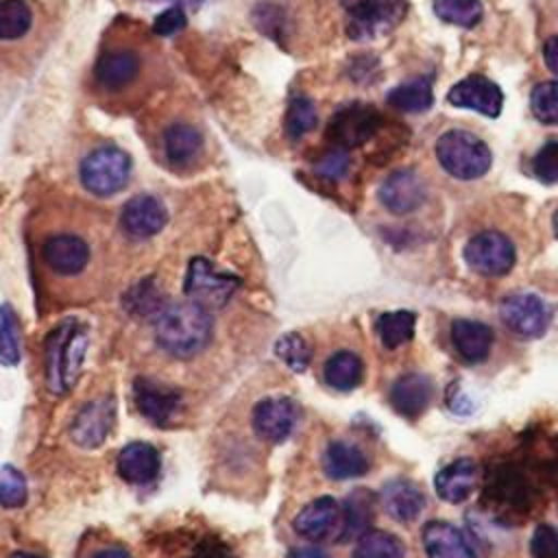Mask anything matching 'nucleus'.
<instances>
[{
	"label": "nucleus",
	"mask_w": 558,
	"mask_h": 558,
	"mask_svg": "<svg viewBox=\"0 0 558 558\" xmlns=\"http://www.w3.org/2000/svg\"><path fill=\"white\" fill-rule=\"evenodd\" d=\"M318 122L316 105L307 96H292L286 111V133L290 140H299L314 131Z\"/></svg>",
	"instance_id": "nucleus-36"
},
{
	"label": "nucleus",
	"mask_w": 558,
	"mask_h": 558,
	"mask_svg": "<svg viewBox=\"0 0 558 558\" xmlns=\"http://www.w3.org/2000/svg\"><path fill=\"white\" fill-rule=\"evenodd\" d=\"M118 473L124 482L129 484H148L157 477L159 466H161V458L159 451L142 440L129 442L126 447H122V451L118 453Z\"/></svg>",
	"instance_id": "nucleus-23"
},
{
	"label": "nucleus",
	"mask_w": 558,
	"mask_h": 558,
	"mask_svg": "<svg viewBox=\"0 0 558 558\" xmlns=\"http://www.w3.org/2000/svg\"><path fill=\"white\" fill-rule=\"evenodd\" d=\"M11 558H44V556H37V554H28V551H15V554H11Z\"/></svg>",
	"instance_id": "nucleus-50"
},
{
	"label": "nucleus",
	"mask_w": 558,
	"mask_h": 558,
	"mask_svg": "<svg viewBox=\"0 0 558 558\" xmlns=\"http://www.w3.org/2000/svg\"><path fill=\"white\" fill-rule=\"evenodd\" d=\"M288 558H329V554L325 549H320V547L303 545V547H294Z\"/></svg>",
	"instance_id": "nucleus-48"
},
{
	"label": "nucleus",
	"mask_w": 558,
	"mask_h": 558,
	"mask_svg": "<svg viewBox=\"0 0 558 558\" xmlns=\"http://www.w3.org/2000/svg\"><path fill=\"white\" fill-rule=\"evenodd\" d=\"M314 170L325 179H342L349 170V153L342 148H331L325 157L314 166Z\"/></svg>",
	"instance_id": "nucleus-44"
},
{
	"label": "nucleus",
	"mask_w": 558,
	"mask_h": 558,
	"mask_svg": "<svg viewBox=\"0 0 558 558\" xmlns=\"http://www.w3.org/2000/svg\"><path fill=\"white\" fill-rule=\"evenodd\" d=\"M388 105L395 107L397 111L405 113H423L432 107L434 102V89H432V78L427 76H414L410 81L399 83L392 87L386 96Z\"/></svg>",
	"instance_id": "nucleus-31"
},
{
	"label": "nucleus",
	"mask_w": 558,
	"mask_h": 558,
	"mask_svg": "<svg viewBox=\"0 0 558 558\" xmlns=\"http://www.w3.org/2000/svg\"><path fill=\"white\" fill-rule=\"evenodd\" d=\"M20 362V325L11 305H0V364L15 366Z\"/></svg>",
	"instance_id": "nucleus-38"
},
{
	"label": "nucleus",
	"mask_w": 558,
	"mask_h": 558,
	"mask_svg": "<svg viewBox=\"0 0 558 558\" xmlns=\"http://www.w3.org/2000/svg\"><path fill=\"white\" fill-rule=\"evenodd\" d=\"M384 510L401 523L414 521L425 508L423 490L410 480H390L381 486L379 493Z\"/></svg>",
	"instance_id": "nucleus-24"
},
{
	"label": "nucleus",
	"mask_w": 558,
	"mask_h": 558,
	"mask_svg": "<svg viewBox=\"0 0 558 558\" xmlns=\"http://www.w3.org/2000/svg\"><path fill=\"white\" fill-rule=\"evenodd\" d=\"M499 316L519 338H538L551 323V307L536 294L517 292L501 301Z\"/></svg>",
	"instance_id": "nucleus-12"
},
{
	"label": "nucleus",
	"mask_w": 558,
	"mask_h": 558,
	"mask_svg": "<svg viewBox=\"0 0 558 558\" xmlns=\"http://www.w3.org/2000/svg\"><path fill=\"white\" fill-rule=\"evenodd\" d=\"M530 109L543 124H558V81L534 85L530 94Z\"/></svg>",
	"instance_id": "nucleus-39"
},
{
	"label": "nucleus",
	"mask_w": 558,
	"mask_h": 558,
	"mask_svg": "<svg viewBox=\"0 0 558 558\" xmlns=\"http://www.w3.org/2000/svg\"><path fill=\"white\" fill-rule=\"evenodd\" d=\"M449 105L460 107V109H471L480 116L486 118H497L504 109V92L501 87L482 76V74H469L462 81H458L449 94H447Z\"/></svg>",
	"instance_id": "nucleus-15"
},
{
	"label": "nucleus",
	"mask_w": 558,
	"mask_h": 558,
	"mask_svg": "<svg viewBox=\"0 0 558 558\" xmlns=\"http://www.w3.org/2000/svg\"><path fill=\"white\" fill-rule=\"evenodd\" d=\"M551 222H554V233H556V238H558V209L554 211V218H551Z\"/></svg>",
	"instance_id": "nucleus-51"
},
{
	"label": "nucleus",
	"mask_w": 558,
	"mask_h": 558,
	"mask_svg": "<svg viewBox=\"0 0 558 558\" xmlns=\"http://www.w3.org/2000/svg\"><path fill=\"white\" fill-rule=\"evenodd\" d=\"M92 558H131V554L120 547H107L102 551H96Z\"/></svg>",
	"instance_id": "nucleus-49"
},
{
	"label": "nucleus",
	"mask_w": 558,
	"mask_h": 558,
	"mask_svg": "<svg viewBox=\"0 0 558 558\" xmlns=\"http://www.w3.org/2000/svg\"><path fill=\"white\" fill-rule=\"evenodd\" d=\"M340 2H342V4H344V7H347V9H349V7H351V4H355V2H357V0H340Z\"/></svg>",
	"instance_id": "nucleus-52"
},
{
	"label": "nucleus",
	"mask_w": 558,
	"mask_h": 558,
	"mask_svg": "<svg viewBox=\"0 0 558 558\" xmlns=\"http://www.w3.org/2000/svg\"><path fill=\"white\" fill-rule=\"evenodd\" d=\"M203 148V137L198 129L185 122H177L166 129L163 133V153L172 168L190 166L198 159Z\"/></svg>",
	"instance_id": "nucleus-28"
},
{
	"label": "nucleus",
	"mask_w": 558,
	"mask_h": 558,
	"mask_svg": "<svg viewBox=\"0 0 558 558\" xmlns=\"http://www.w3.org/2000/svg\"><path fill=\"white\" fill-rule=\"evenodd\" d=\"M466 266L484 277H504L517 262L514 244L499 231H482L464 244Z\"/></svg>",
	"instance_id": "nucleus-10"
},
{
	"label": "nucleus",
	"mask_w": 558,
	"mask_h": 558,
	"mask_svg": "<svg viewBox=\"0 0 558 558\" xmlns=\"http://www.w3.org/2000/svg\"><path fill=\"white\" fill-rule=\"evenodd\" d=\"M532 558H558V530L549 523H538L530 541Z\"/></svg>",
	"instance_id": "nucleus-42"
},
{
	"label": "nucleus",
	"mask_w": 558,
	"mask_h": 558,
	"mask_svg": "<svg viewBox=\"0 0 558 558\" xmlns=\"http://www.w3.org/2000/svg\"><path fill=\"white\" fill-rule=\"evenodd\" d=\"M87 351L85 327L68 318L59 323L44 342V371L46 386L54 395H65L78 379L83 357Z\"/></svg>",
	"instance_id": "nucleus-3"
},
{
	"label": "nucleus",
	"mask_w": 558,
	"mask_h": 558,
	"mask_svg": "<svg viewBox=\"0 0 558 558\" xmlns=\"http://www.w3.org/2000/svg\"><path fill=\"white\" fill-rule=\"evenodd\" d=\"M434 150L442 170L462 181L484 177L493 163V153L488 144L464 129L445 131L436 140Z\"/></svg>",
	"instance_id": "nucleus-5"
},
{
	"label": "nucleus",
	"mask_w": 558,
	"mask_h": 558,
	"mask_svg": "<svg viewBox=\"0 0 558 558\" xmlns=\"http://www.w3.org/2000/svg\"><path fill=\"white\" fill-rule=\"evenodd\" d=\"M39 257L44 268L54 279H83L94 268V242L74 229L52 231L41 240Z\"/></svg>",
	"instance_id": "nucleus-4"
},
{
	"label": "nucleus",
	"mask_w": 558,
	"mask_h": 558,
	"mask_svg": "<svg viewBox=\"0 0 558 558\" xmlns=\"http://www.w3.org/2000/svg\"><path fill=\"white\" fill-rule=\"evenodd\" d=\"M211 329L209 312L192 301L168 305L155 320L157 344L179 360L201 353L211 340Z\"/></svg>",
	"instance_id": "nucleus-1"
},
{
	"label": "nucleus",
	"mask_w": 558,
	"mask_h": 558,
	"mask_svg": "<svg viewBox=\"0 0 558 558\" xmlns=\"http://www.w3.org/2000/svg\"><path fill=\"white\" fill-rule=\"evenodd\" d=\"M381 126V116L371 105H349L338 109L327 124V140L333 148H357L366 144Z\"/></svg>",
	"instance_id": "nucleus-11"
},
{
	"label": "nucleus",
	"mask_w": 558,
	"mask_h": 558,
	"mask_svg": "<svg viewBox=\"0 0 558 558\" xmlns=\"http://www.w3.org/2000/svg\"><path fill=\"white\" fill-rule=\"evenodd\" d=\"M451 344L464 362L480 364L490 353L493 329L486 323H480V320L456 318L451 323Z\"/></svg>",
	"instance_id": "nucleus-22"
},
{
	"label": "nucleus",
	"mask_w": 558,
	"mask_h": 558,
	"mask_svg": "<svg viewBox=\"0 0 558 558\" xmlns=\"http://www.w3.org/2000/svg\"><path fill=\"white\" fill-rule=\"evenodd\" d=\"M187 558H238L235 551L218 538L203 541Z\"/></svg>",
	"instance_id": "nucleus-45"
},
{
	"label": "nucleus",
	"mask_w": 558,
	"mask_h": 558,
	"mask_svg": "<svg viewBox=\"0 0 558 558\" xmlns=\"http://www.w3.org/2000/svg\"><path fill=\"white\" fill-rule=\"evenodd\" d=\"M432 397L434 384L427 375L421 373H405L397 377L390 388V403L405 418L421 416L427 410Z\"/></svg>",
	"instance_id": "nucleus-20"
},
{
	"label": "nucleus",
	"mask_w": 558,
	"mask_h": 558,
	"mask_svg": "<svg viewBox=\"0 0 558 558\" xmlns=\"http://www.w3.org/2000/svg\"><path fill=\"white\" fill-rule=\"evenodd\" d=\"M421 538L427 558H475L464 534L449 521H427Z\"/></svg>",
	"instance_id": "nucleus-21"
},
{
	"label": "nucleus",
	"mask_w": 558,
	"mask_h": 558,
	"mask_svg": "<svg viewBox=\"0 0 558 558\" xmlns=\"http://www.w3.org/2000/svg\"><path fill=\"white\" fill-rule=\"evenodd\" d=\"M347 33L355 41H368L395 31L408 13L405 0H357L349 9Z\"/></svg>",
	"instance_id": "nucleus-9"
},
{
	"label": "nucleus",
	"mask_w": 558,
	"mask_h": 558,
	"mask_svg": "<svg viewBox=\"0 0 558 558\" xmlns=\"http://www.w3.org/2000/svg\"><path fill=\"white\" fill-rule=\"evenodd\" d=\"M342 508V523H340V534L338 543H349L360 536H364L373 523L375 514V495L366 488H355L353 493L347 495Z\"/></svg>",
	"instance_id": "nucleus-27"
},
{
	"label": "nucleus",
	"mask_w": 558,
	"mask_h": 558,
	"mask_svg": "<svg viewBox=\"0 0 558 558\" xmlns=\"http://www.w3.org/2000/svg\"><path fill=\"white\" fill-rule=\"evenodd\" d=\"M185 22H187V17H185L183 7L172 4L153 20V33L161 35V37H170V35L179 33L185 26Z\"/></svg>",
	"instance_id": "nucleus-43"
},
{
	"label": "nucleus",
	"mask_w": 558,
	"mask_h": 558,
	"mask_svg": "<svg viewBox=\"0 0 558 558\" xmlns=\"http://www.w3.org/2000/svg\"><path fill=\"white\" fill-rule=\"evenodd\" d=\"M275 353L279 355V360L294 373H303L310 362H312V347L310 342L296 333V331H290V333H283L277 342H275Z\"/></svg>",
	"instance_id": "nucleus-37"
},
{
	"label": "nucleus",
	"mask_w": 558,
	"mask_h": 558,
	"mask_svg": "<svg viewBox=\"0 0 558 558\" xmlns=\"http://www.w3.org/2000/svg\"><path fill=\"white\" fill-rule=\"evenodd\" d=\"M299 405L290 397H264L255 403L251 414L253 432L266 442H281L286 440L296 421H299Z\"/></svg>",
	"instance_id": "nucleus-13"
},
{
	"label": "nucleus",
	"mask_w": 558,
	"mask_h": 558,
	"mask_svg": "<svg viewBox=\"0 0 558 558\" xmlns=\"http://www.w3.org/2000/svg\"><path fill=\"white\" fill-rule=\"evenodd\" d=\"M342 523V508L333 497H318L303 506L292 521L299 536L310 541L338 538Z\"/></svg>",
	"instance_id": "nucleus-18"
},
{
	"label": "nucleus",
	"mask_w": 558,
	"mask_h": 558,
	"mask_svg": "<svg viewBox=\"0 0 558 558\" xmlns=\"http://www.w3.org/2000/svg\"><path fill=\"white\" fill-rule=\"evenodd\" d=\"M543 61L549 72L558 74V35H551L543 44Z\"/></svg>",
	"instance_id": "nucleus-47"
},
{
	"label": "nucleus",
	"mask_w": 558,
	"mask_h": 558,
	"mask_svg": "<svg viewBox=\"0 0 558 558\" xmlns=\"http://www.w3.org/2000/svg\"><path fill=\"white\" fill-rule=\"evenodd\" d=\"M405 547L399 536L386 530H368L357 538L353 558H403Z\"/></svg>",
	"instance_id": "nucleus-33"
},
{
	"label": "nucleus",
	"mask_w": 558,
	"mask_h": 558,
	"mask_svg": "<svg viewBox=\"0 0 558 558\" xmlns=\"http://www.w3.org/2000/svg\"><path fill=\"white\" fill-rule=\"evenodd\" d=\"M166 222L168 211L155 196H135L122 207L120 214V227L133 240H148L157 235Z\"/></svg>",
	"instance_id": "nucleus-19"
},
{
	"label": "nucleus",
	"mask_w": 558,
	"mask_h": 558,
	"mask_svg": "<svg viewBox=\"0 0 558 558\" xmlns=\"http://www.w3.org/2000/svg\"><path fill=\"white\" fill-rule=\"evenodd\" d=\"M449 408L453 414H460V416H466L473 412V403L471 399L460 390V386H451L449 388Z\"/></svg>",
	"instance_id": "nucleus-46"
},
{
	"label": "nucleus",
	"mask_w": 558,
	"mask_h": 558,
	"mask_svg": "<svg viewBox=\"0 0 558 558\" xmlns=\"http://www.w3.org/2000/svg\"><path fill=\"white\" fill-rule=\"evenodd\" d=\"M414 327H416V314L410 310L386 312L375 323L377 336L386 349H397L410 342L414 336Z\"/></svg>",
	"instance_id": "nucleus-32"
},
{
	"label": "nucleus",
	"mask_w": 558,
	"mask_h": 558,
	"mask_svg": "<svg viewBox=\"0 0 558 558\" xmlns=\"http://www.w3.org/2000/svg\"><path fill=\"white\" fill-rule=\"evenodd\" d=\"M116 423V399L100 397L87 401L74 416L70 425L72 440L83 449L100 447L111 434Z\"/></svg>",
	"instance_id": "nucleus-14"
},
{
	"label": "nucleus",
	"mask_w": 558,
	"mask_h": 558,
	"mask_svg": "<svg viewBox=\"0 0 558 558\" xmlns=\"http://www.w3.org/2000/svg\"><path fill=\"white\" fill-rule=\"evenodd\" d=\"M364 377V364L362 357L353 351H336L327 357L323 366V379L329 388L347 392L362 384Z\"/></svg>",
	"instance_id": "nucleus-29"
},
{
	"label": "nucleus",
	"mask_w": 558,
	"mask_h": 558,
	"mask_svg": "<svg viewBox=\"0 0 558 558\" xmlns=\"http://www.w3.org/2000/svg\"><path fill=\"white\" fill-rule=\"evenodd\" d=\"M366 453L347 440H331L323 453V471L331 480H353L368 471Z\"/></svg>",
	"instance_id": "nucleus-26"
},
{
	"label": "nucleus",
	"mask_w": 558,
	"mask_h": 558,
	"mask_svg": "<svg viewBox=\"0 0 558 558\" xmlns=\"http://www.w3.org/2000/svg\"><path fill=\"white\" fill-rule=\"evenodd\" d=\"M26 497H28L26 477L15 466L4 464L0 469V506L20 508L26 504Z\"/></svg>",
	"instance_id": "nucleus-40"
},
{
	"label": "nucleus",
	"mask_w": 558,
	"mask_h": 558,
	"mask_svg": "<svg viewBox=\"0 0 558 558\" xmlns=\"http://www.w3.org/2000/svg\"><path fill=\"white\" fill-rule=\"evenodd\" d=\"M148 70V50L137 44H105L96 57L92 78L102 96H137Z\"/></svg>",
	"instance_id": "nucleus-2"
},
{
	"label": "nucleus",
	"mask_w": 558,
	"mask_h": 558,
	"mask_svg": "<svg viewBox=\"0 0 558 558\" xmlns=\"http://www.w3.org/2000/svg\"><path fill=\"white\" fill-rule=\"evenodd\" d=\"M538 486L530 471H523L519 462H506L486 473V493L488 504L506 514L525 512L534 506Z\"/></svg>",
	"instance_id": "nucleus-6"
},
{
	"label": "nucleus",
	"mask_w": 558,
	"mask_h": 558,
	"mask_svg": "<svg viewBox=\"0 0 558 558\" xmlns=\"http://www.w3.org/2000/svg\"><path fill=\"white\" fill-rule=\"evenodd\" d=\"M475 480L477 464L471 458H458L434 475V488L440 499L449 504H460L473 493Z\"/></svg>",
	"instance_id": "nucleus-25"
},
{
	"label": "nucleus",
	"mask_w": 558,
	"mask_h": 558,
	"mask_svg": "<svg viewBox=\"0 0 558 558\" xmlns=\"http://www.w3.org/2000/svg\"><path fill=\"white\" fill-rule=\"evenodd\" d=\"M131 174V157L118 146L94 148L78 166L83 187L94 196L120 192Z\"/></svg>",
	"instance_id": "nucleus-7"
},
{
	"label": "nucleus",
	"mask_w": 558,
	"mask_h": 558,
	"mask_svg": "<svg viewBox=\"0 0 558 558\" xmlns=\"http://www.w3.org/2000/svg\"><path fill=\"white\" fill-rule=\"evenodd\" d=\"M432 7L436 17L462 28H473L484 15L480 0H434Z\"/></svg>",
	"instance_id": "nucleus-35"
},
{
	"label": "nucleus",
	"mask_w": 558,
	"mask_h": 558,
	"mask_svg": "<svg viewBox=\"0 0 558 558\" xmlns=\"http://www.w3.org/2000/svg\"><path fill=\"white\" fill-rule=\"evenodd\" d=\"M124 307L129 314L140 316V318H148V316H157L166 310L163 305V296L157 290V286L153 283V279H144L137 286H133L126 296H124Z\"/></svg>",
	"instance_id": "nucleus-34"
},
{
	"label": "nucleus",
	"mask_w": 558,
	"mask_h": 558,
	"mask_svg": "<svg viewBox=\"0 0 558 558\" xmlns=\"http://www.w3.org/2000/svg\"><path fill=\"white\" fill-rule=\"evenodd\" d=\"M35 28V7L28 0H0V44L22 41Z\"/></svg>",
	"instance_id": "nucleus-30"
},
{
	"label": "nucleus",
	"mask_w": 558,
	"mask_h": 558,
	"mask_svg": "<svg viewBox=\"0 0 558 558\" xmlns=\"http://www.w3.org/2000/svg\"><path fill=\"white\" fill-rule=\"evenodd\" d=\"M133 399L140 414L159 427L170 423L183 403L177 388L150 377H137L133 381Z\"/></svg>",
	"instance_id": "nucleus-17"
},
{
	"label": "nucleus",
	"mask_w": 558,
	"mask_h": 558,
	"mask_svg": "<svg viewBox=\"0 0 558 558\" xmlns=\"http://www.w3.org/2000/svg\"><path fill=\"white\" fill-rule=\"evenodd\" d=\"M377 196L388 211L403 216L418 209L425 203L427 185L416 170L401 168L384 179Z\"/></svg>",
	"instance_id": "nucleus-16"
},
{
	"label": "nucleus",
	"mask_w": 558,
	"mask_h": 558,
	"mask_svg": "<svg viewBox=\"0 0 558 558\" xmlns=\"http://www.w3.org/2000/svg\"><path fill=\"white\" fill-rule=\"evenodd\" d=\"M240 279L231 272L218 270L207 262L205 257H192L187 264L183 292L187 301L209 310V307H222L233 292L238 290Z\"/></svg>",
	"instance_id": "nucleus-8"
},
{
	"label": "nucleus",
	"mask_w": 558,
	"mask_h": 558,
	"mask_svg": "<svg viewBox=\"0 0 558 558\" xmlns=\"http://www.w3.org/2000/svg\"><path fill=\"white\" fill-rule=\"evenodd\" d=\"M532 172L543 183H558V140L543 144L532 157Z\"/></svg>",
	"instance_id": "nucleus-41"
}]
</instances>
